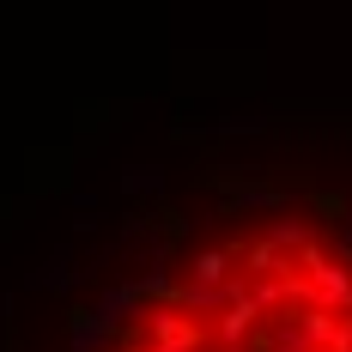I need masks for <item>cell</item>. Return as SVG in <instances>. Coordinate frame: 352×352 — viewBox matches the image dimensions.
<instances>
[{"instance_id":"6da1fadb","label":"cell","mask_w":352,"mask_h":352,"mask_svg":"<svg viewBox=\"0 0 352 352\" xmlns=\"http://www.w3.org/2000/svg\"><path fill=\"white\" fill-rule=\"evenodd\" d=\"M134 334H140L146 346H176V352H201V328L182 316L176 304H152V310H140V322H134Z\"/></svg>"},{"instance_id":"7a4b0ae2","label":"cell","mask_w":352,"mask_h":352,"mask_svg":"<svg viewBox=\"0 0 352 352\" xmlns=\"http://www.w3.org/2000/svg\"><path fill=\"white\" fill-rule=\"evenodd\" d=\"M255 322H261V304H255V292H249V298H237V304L219 316V340H225V352L243 346L249 334H255Z\"/></svg>"},{"instance_id":"3957f363","label":"cell","mask_w":352,"mask_h":352,"mask_svg":"<svg viewBox=\"0 0 352 352\" xmlns=\"http://www.w3.org/2000/svg\"><path fill=\"white\" fill-rule=\"evenodd\" d=\"M231 261H237V249H201L195 267H188V280L195 285H231Z\"/></svg>"},{"instance_id":"277c9868","label":"cell","mask_w":352,"mask_h":352,"mask_svg":"<svg viewBox=\"0 0 352 352\" xmlns=\"http://www.w3.org/2000/svg\"><path fill=\"white\" fill-rule=\"evenodd\" d=\"M104 340H109V328L98 322V310H79V316H73V328H67L73 352H104Z\"/></svg>"},{"instance_id":"5b68a950","label":"cell","mask_w":352,"mask_h":352,"mask_svg":"<svg viewBox=\"0 0 352 352\" xmlns=\"http://www.w3.org/2000/svg\"><path fill=\"white\" fill-rule=\"evenodd\" d=\"M43 285H49V292H67V285H73L67 261H55V267H43Z\"/></svg>"},{"instance_id":"8992f818","label":"cell","mask_w":352,"mask_h":352,"mask_svg":"<svg viewBox=\"0 0 352 352\" xmlns=\"http://www.w3.org/2000/svg\"><path fill=\"white\" fill-rule=\"evenodd\" d=\"M116 352H146V340H140V334H128V340H122Z\"/></svg>"},{"instance_id":"52a82bcc","label":"cell","mask_w":352,"mask_h":352,"mask_svg":"<svg viewBox=\"0 0 352 352\" xmlns=\"http://www.w3.org/2000/svg\"><path fill=\"white\" fill-rule=\"evenodd\" d=\"M146 352H176V346H146Z\"/></svg>"}]
</instances>
